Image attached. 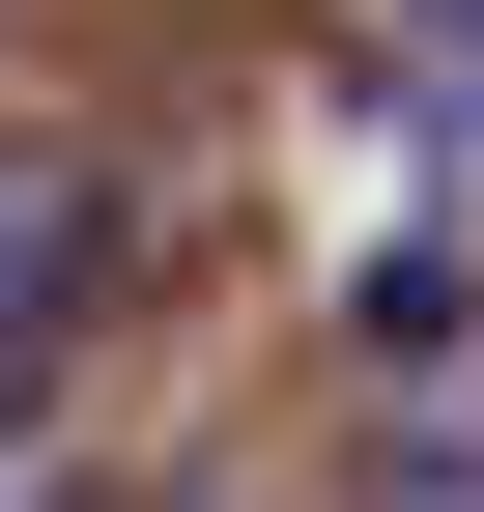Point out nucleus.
<instances>
[{
	"mask_svg": "<svg viewBox=\"0 0 484 512\" xmlns=\"http://www.w3.org/2000/svg\"><path fill=\"white\" fill-rule=\"evenodd\" d=\"M86 256H114V171H86V143H0V370H57Z\"/></svg>",
	"mask_w": 484,
	"mask_h": 512,
	"instance_id": "nucleus-1",
	"label": "nucleus"
},
{
	"mask_svg": "<svg viewBox=\"0 0 484 512\" xmlns=\"http://www.w3.org/2000/svg\"><path fill=\"white\" fill-rule=\"evenodd\" d=\"M371 512H484V427H399V456H371Z\"/></svg>",
	"mask_w": 484,
	"mask_h": 512,
	"instance_id": "nucleus-2",
	"label": "nucleus"
},
{
	"mask_svg": "<svg viewBox=\"0 0 484 512\" xmlns=\"http://www.w3.org/2000/svg\"><path fill=\"white\" fill-rule=\"evenodd\" d=\"M0 512H29V370H0Z\"/></svg>",
	"mask_w": 484,
	"mask_h": 512,
	"instance_id": "nucleus-3",
	"label": "nucleus"
},
{
	"mask_svg": "<svg viewBox=\"0 0 484 512\" xmlns=\"http://www.w3.org/2000/svg\"><path fill=\"white\" fill-rule=\"evenodd\" d=\"M399 29H484V0H399Z\"/></svg>",
	"mask_w": 484,
	"mask_h": 512,
	"instance_id": "nucleus-4",
	"label": "nucleus"
},
{
	"mask_svg": "<svg viewBox=\"0 0 484 512\" xmlns=\"http://www.w3.org/2000/svg\"><path fill=\"white\" fill-rule=\"evenodd\" d=\"M114 512H200V484H114Z\"/></svg>",
	"mask_w": 484,
	"mask_h": 512,
	"instance_id": "nucleus-5",
	"label": "nucleus"
}]
</instances>
